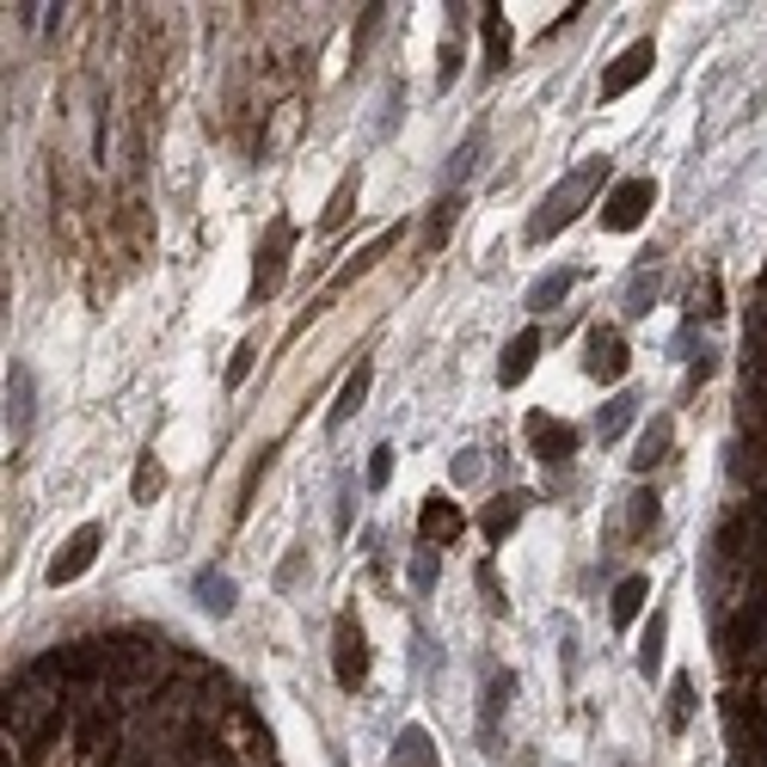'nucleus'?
Returning <instances> with one entry per match:
<instances>
[{
    "label": "nucleus",
    "instance_id": "obj_15",
    "mask_svg": "<svg viewBox=\"0 0 767 767\" xmlns=\"http://www.w3.org/2000/svg\"><path fill=\"white\" fill-rule=\"evenodd\" d=\"M571 283H577V270H546V277L529 283V301L522 307H529V314H553V307L571 295Z\"/></svg>",
    "mask_w": 767,
    "mask_h": 767
},
{
    "label": "nucleus",
    "instance_id": "obj_13",
    "mask_svg": "<svg viewBox=\"0 0 767 767\" xmlns=\"http://www.w3.org/2000/svg\"><path fill=\"white\" fill-rule=\"evenodd\" d=\"M669 442H675V418H669V411H657V418L645 423V437H638V454H633V467H638V473H651V467H663V461H669Z\"/></svg>",
    "mask_w": 767,
    "mask_h": 767
},
{
    "label": "nucleus",
    "instance_id": "obj_32",
    "mask_svg": "<svg viewBox=\"0 0 767 767\" xmlns=\"http://www.w3.org/2000/svg\"><path fill=\"white\" fill-rule=\"evenodd\" d=\"M252 357H258V345H252V338H246V345L234 350V362H227V387H239V381H246V375H252Z\"/></svg>",
    "mask_w": 767,
    "mask_h": 767
},
{
    "label": "nucleus",
    "instance_id": "obj_12",
    "mask_svg": "<svg viewBox=\"0 0 767 767\" xmlns=\"http://www.w3.org/2000/svg\"><path fill=\"white\" fill-rule=\"evenodd\" d=\"M534 357H541V331H517L510 345H503V362H498V381L503 387H522L534 369Z\"/></svg>",
    "mask_w": 767,
    "mask_h": 767
},
{
    "label": "nucleus",
    "instance_id": "obj_17",
    "mask_svg": "<svg viewBox=\"0 0 767 767\" xmlns=\"http://www.w3.org/2000/svg\"><path fill=\"white\" fill-rule=\"evenodd\" d=\"M197 602L215 614V621L234 614V583H227V571H197Z\"/></svg>",
    "mask_w": 767,
    "mask_h": 767
},
{
    "label": "nucleus",
    "instance_id": "obj_30",
    "mask_svg": "<svg viewBox=\"0 0 767 767\" xmlns=\"http://www.w3.org/2000/svg\"><path fill=\"white\" fill-rule=\"evenodd\" d=\"M454 74H461V38L442 43V68H437V86H454Z\"/></svg>",
    "mask_w": 767,
    "mask_h": 767
},
{
    "label": "nucleus",
    "instance_id": "obj_34",
    "mask_svg": "<svg viewBox=\"0 0 767 767\" xmlns=\"http://www.w3.org/2000/svg\"><path fill=\"white\" fill-rule=\"evenodd\" d=\"M387 479H393V449H375V461H369V485L381 491Z\"/></svg>",
    "mask_w": 767,
    "mask_h": 767
},
{
    "label": "nucleus",
    "instance_id": "obj_23",
    "mask_svg": "<svg viewBox=\"0 0 767 767\" xmlns=\"http://www.w3.org/2000/svg\"><path fill=\"white\" fill-rule=\"evenodd\" d=\"M270 454H277V449H270V442H265V449H258V454H252V461H246V473H239V491H234V517H246L252 485H258V479L270 473Z\"/></svg>",
    "mask_w": 767,
    "mask_h": 767
},
{
    "label": "nucleus",
    "instance_id": "obj_31",
    "mask_svg": "<svg viewBox=\"0 0 767 767\" xmlns=\"http://www.w3.org/2000/svg\"><path fill=\"white\" fill-rule=\"evenodd\" d=\"M399 755H411V761H418V767H430V737H423V730L411 725L406 737H399Z\"/></svg>",
    "mask_w": 767,
    "mask_h": 767
},
{
    "label": "nucleus",
    "instance_id": "obj_1",
    "mask_svg": "<svg viewBox=\"0 0 767 767\" xmlns=\"http://www.w3.org/2000/svg\"><path fill=\"white\" fill-rule=\"evenodd\" d=\"M602 185H609V160H583V166H571V173L559 178V185L546 191L541 203H534V215H529V227H522V239H529V246H546L553 234H565V227L583 215V203H590Z\"/></svg>",
    "mask_w": 767,
    "mask_h": 767
},
{
    "label": "nucleus",
    "instance_id": "obj_14",
    "mask_svg": "<svg viewBox=\"0 0 767 767\" xmlns=\"http://www.w3.org/2000/svg\"><path fill=\"white\" fill-rule=\"evenodd\" d=\"M657 283H663L657 258H645V265H638L633 277H626V295H621L626 319H645V314H651V301H657Z\"/></svg>",
    "mask_w": 767,
    "mask_h": 767
},
{
    "label": "nucleus",
    "instance_id": "obj_3",
    "mask_svg": "<svg viewBox=\"0 0 767 767\" xmlns=\"http://www.w3.org/2000/svg\"><path fill=\"white\" fill-rule=\"evenodd\" d=\"M510 694H517V675L485 669V688H479V749L485 755H503V713H510Z\"/></svg>",
    "mask_w": 767,
    "mask_h": 767
},
{
    "label": "nucleus",
    "instance_id": "obj_26",
    "mask_svg": "<svg viewBox=\"0 0 767 767\" xmlns=\"http://www.w3.org/2000/svg\"><path fill=\"white\" fill-rule=\"evenodd\" d=\"M663 633H669V621H663V614H651L645 638H638V669H645V675L663 663Z\"/></svg>",
    "mask_w": 767,
    "mask_h": 767
},
{
    "label": "nucleus",
    "instance_id": "obj_11",
    "mask_svg": "<svg viewBox=\"0 0 767 767\" xmlns=\"http://www.w3.org/2000/svg\"><path fill=\"white\" fill-rule=\"evenodd\" d=\"M369 381H375V369L369 362H357V369L345 375V387H338V406L326 411V430H345L350 418L362 411V399H369Z\"/></svg>",
    "mask_w": 767,
    "mask_h": 767
},
{
    "label": "nucleus",
    "instance_id": "obj_27",
    "mask_svg": "<svg viewBox=\"0 0 767 767\" xmlns=\"http://www.w3.org/2000/svg\"><path fill=\"white\" fill-rule=\"evenodd\" d=\"M651 529H657V491H638V498H633V517H626V534H633V541H645Z\"/></svg>",
    "mask_w": 767,
    "mask_h": 767
},
{
    "label": "nucleus",
    "instance_id": "obj_22",
    "mask_svg": "<svg viewBox=\"0 0 767 767\" xmlns=\"http://www.w3.org/2000/svg\"><path fill=\"white\" fill-rule=\"evenodd\" d=\"M479 31H485V62L503 68V62H510V25H503L498 7H485V13H479Z\"/></svg>",
    "mask_w": 767,
    "mask_h": 767
},
{
    "label": "nucleus",
    "instance_id": "obj_33",
    "mask_svg": "<svg viewBox=\"0 0 767 767\" xmlns=\"http://www.w3.org/2000/svg\"><path fill=\"white\" fill-rule=\"evenodd\" d=\"M301 571H307V553H289L277 565V590H295V583H301Z\"/></svg>",
    "mask_w": 767,
    "mask_h": 767
},
{
    "label": "nucleus",
    "instance_id": "obj_20",
    "mask_svg": "<svg viewBox=\"0 0 767 767\" xmlns=\"http://www.w3.org/2000/svg\"><path fill=\"white\" fill-rule=\"evenodd\" d=\"M454 222H461V197H442L437 209H430V227H423V252H442V246H449Z\"/></svg>",
    "mask_w": 767,
    "mask_h": 767
},
{
    "label": "nucleus",
    "instance_id": "obj_37",
    "mask_svg": "<svg viewBox=\"0 0 767 767\" xmlns=\"http://www.w3.org/2000/svg\"><path fill=\"white\" fill-rule=\"evenodd\" d=\"M522 767H534V761H522Z\"/></svg>",
    "mask_w": 767,
    "mask_h": 767
},
{
    "label": "nucleus",
    "instance_id": "obj_36",
    "mask_svg": "<svg viewBox=\"0 0 767 767\" xmlns=\"http://www.w3.org/2000/svg\"><path fill=\"white\" fill-rule=\"evenodd\" d=\"M411 583H418V590H430V583H437V553H418V565H411Z\"/></svg>",
    "mask_w": 767,
    "mask_h": 767
},
{
    "label": "nucleus",
    "instance_id": "obj_29",
    "mask_svg": "<svg viewBox=\"0 0 767 767\" xmlns=\"http://www.w3.org/2000/svg\"><path fill=\"white\" fill-rule=\"evenodd\" d=\"M350 203H357V178H345V185L331 191V209H326V222H319V227H345L350 222Z\"/></svg>",
    "mask_w": 767,
    "mask_h": 767
},
{
    "label": "nucleus",
    "instance_id": "obj_4",
    "mask_svg": "<svg viewBox=\"0 0 767 767\" xmlns=\"http://www.w3.org/2000/svg\"><path fill=\"white\" fill-rule=\"evenodd\" d=\"M651 203H657V185H651V178H621V185L609 191V203H602V227H609V234H633V227L651 215Z\"/></svg>",
    "mask_w": 767,
    "mask_h": 767
},
{
    "label": "nucleus",
    "instance_id": "obj_8",
    "mask_svg": "<svg viewBox=\"0 0 767 767\" xmlns=\"http://www.w3.org/2000/svg\"><path fill=\"white\" fill-rule=\"evenodd\" d=\"M583 369H590V381H621L626 375V338L614 326H595L590 338H583Z\"/></svg>",
    "mask_w": 767,
    "mask_h": 767
},
{
    "label": "nucleus",
    "instance_id": "obj_25",
    "mask_svg": "<svg viewBox=\"0 0 767 767\" xmlns=\"http://www.w3.org/2000/svg\"><path fill=\"white\" fill-rule=\"evenodd\" d=\"M479 147H485V130H473V135H467V142H461V147H454V154H449V166H442V178H449V185H461V178L473 173Z\"/></svg>",
    "mask_w": 767,
    "mask_h": 767
},
{
    "label": "nucleus",
    "instance_id": "obj_2",
    "mask_svg": "<svg viewBox=\"0 0 767 767\" xmlns=\"http://www.w3.org/2000/svg\"><path fill=\"white\" fill-rule=\"evenodd\" d=\"M331 675H338L345 694H357L362 682H369V638H362V626H357L350 609L331 621Z\"/></svg>",
    "mask_w": 767,
    "mask_h": 767
},
{
    "label": "nucleus",
    "instance_id": "obj_6",
    "mask_svg": "<svg viewBox=\"0 0 767 767\" xmlns=\"http://www.w3.org/2000/svg\"><path fill=\"white\" fill-rule=\"evenodd\" d=\"M651 68H657V43H651V38L626 43V50L614 55L609 68H602V86H595V93H602V99H621V93H633V86L651 74Z\"/></svg>",
    "mask_w": 767,
    "mask_h": 767
},
{
    "label": "nucleus",
    "instance_id": "obj_16",
    "mask_svg": "<svg viewBox=\"0 0 767 767\" xmlns=\"http://www.w3.org/2000/svg\"><path fill=\"white\" fill-rule=\"evenodd\" d=\"M522 503H529L522 491H503V498L485 503V541H503V534L517 529V522H522Z\"/></svg>",
    "mask_w": 767,
    "mask_h": 767
},
{
    "label": "nucleus",
    "instance_id": "obj_7",
    "mask_svg": "<svg viewBox=\"0 0 767 767\" xmlns=\"http://www.w3.org/2000/svg\"><path fill=\"white\" fill-rule=\"evenodd\" d=\"M99 541H105V534H99V522H80V529L68 534V546L50 559V583H55V590L93 571V559H99Z\"/></svg>",
    "mask_w": 767,
    "mask_h": 767
},
{
    "label": "nucleus",
    "instance_id": "obj_5",
    "mask_svg": "<svg viewBox=\"0 0 767 767\" xmlns=\"http://www.w3.org/2000/svg\"><path fill=\"white\" fill-rule=\"evenodd\" d=\"M289 239H295L289 222H270L265 246H258V270H252V301H270L283 289V277H289Z\"/></svg>",
    "mask_w": 767,
    "mask_h": 767
},
{
    "label": "nucleus",
    "instance_id": "obj_19",
    "mask_svg": "<svg viewBox=\"0 0 767 767\" xmlns=\"http://www.w3.org/2000/svg\"><path fill=\"white\" fill-rule=\"evenodd\" d=\"M461 534V510L449 498H430L423 503V541H454Z\"/></svg>",
    "mask_w": 767,
    "mask_h": 767
},
{
    "label": "nucleus",
    "instance_id": "obj_21",
    "mask_svg": "<svg viewBox=\"0 0 767 767\" xmlns=\"http://www.w3.org/2000/svg\"><path fill=\"white\" fill-rule=\"evenodd\" d=\"M645 595H651L645 577H621V583H614V626H633L638 609H645Z\"/></svg>",
    "mask_w": 767,
    "mask_h": 767
},
{
    "label": "nucleus",
    "instance_id": "obj_9",
    "mask_svg": "<svg viewBox=\"0 0 767 767\" xmlns=\"http://www.w3.org/2000/svg\"><path fill=\"white\" fill-rule=\"evenodd\" d=\"M31 418H38V381H31L25 362H13L7 369V430H13V442L31 437Z\"/></svg>",
    "mask_w": 767,
    "mask_h": 767
},
{
    "label": "nucleus",
    "instance_id": "obj_10",
    "mask_svg": "<svg viewBox=\"0 0 767 767\" xmlns=\"http://www.w3.org/2000/svg\"><path fill=\"white\" fill-rule=\"evenodd\" d=\"M529 437H534V454H541L546 467H565L571 454H577V430H571L565 418H546V411H534V418H529Z\"/></svg>",
    "mask_w": 767,
    "mask_h": 767
},
{
    "label": "nucleus",
    "instance_id": "obj_18",
    "mask_svg": "<svg viewBox=\"0 0 767 767\" xmlns=\"http://www.w3.org/2000/svg\"><path fill=\"white\" fill-rule=\"evenodd\" d=\"M633 411H638V399H633V393H614L609 406L595 411V437H602V442L626 437V423H633Z\"/></svg>",
    "mask_w": 767,
    "mask_h": 767
},
{
    "label": "nucleus",
    "instance_id": "obj_28",
    "mask_svg": "<svg viewBox=\"0 0 767 767\" xmlns=\"http://www.w3.org/2000/svg\"><path fill=\"white\" fill-rule=\"evenodd\" d=\"M154 491H166V467H160L154 454H142V467H135V498L154 503Z\"/></svg>",
    "mask_w": 767,
    "mask_h": 767
},
{
    "label": "nucleus",
    "instance_id": "obj_24",
    "mask_svg": "<svg viewBox=\"0 0 767 767\" xmlns=\"http://www.w3.org/2000/svg\"><path fill=\"white\" fill-rule=\"evenodd\" d=\"M688 718H694V682H688V675H675V682H669V730H675V737L688 730Z\"/></svg>",
    "mask_w": 767,
    "mask_h": 767
},
{
    "label": "nucleus",
    "instance_id": "obj_35",
    "mask_svg": "<svg viewBox=\"0 0 767 767\" xmlns=\"http://www.w3.org/2000/svg\"><path fill=\"white\" fill-rule=\"evenodd\" d=\"M479 590H485V609H491V614H503V595H498V571H491V565H479Z\"/></svg>",
    "mask_w": 767,
    "mask_h": 767
}]
</instances>
